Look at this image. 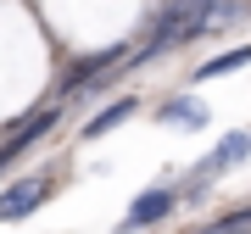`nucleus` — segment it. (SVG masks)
Returning a JSON list of instances; mask_svg holds the SVG:
<instances>
[{"label":"nucleus","mask_w":251,"mask_h":234,"mask_svg":"<svg viewBox=\"0 0 251 234\" xmlns=\"http://www.w3.org/2000/svg\"><path fill=\"white\" fill-rule=\"evenodd\" d=\"M134 112H140V100H134V95H123V100H112L106 112H95L90 123H84V134L95 140V134H106V128H117V123H128V117H134Z\"/></svg>","instance_id":"6"},{"label":"nucleus","mask_w":251,"mask_h":234,"mask_svg":"<svg viewBox=\"0 0 251 234\" xmlns=\"http://www.w3.org/2000/svg\"><path fill=\"white\" fill-rule=\"evenodd\" d=\"M50 123H56V112H39V117H23V123L11 128V140L0 145V167H11V162H17V156L28 151V145H39V140L50 134Z\"/></svg>","instance_id":"3"},{"label":"nucleus","mask_w":251,"mask_h":234,"mask_svg":"<svg viewBox=\"0 0 251 234\" xmlns=\"http://www.w3.org/2000/svg\"><path fill=\"white\" fill-rule=\"evenodd\" d=\"M246 156H251V134H240V128H234V134H224V140H218V151L196 162V173H190V189H184L179 201H201V195H206L201 184H206V179H218V173H229V167H240Z\"/></svg>","instance_id":"1"},{"label":"nucleus","mask_w":251,"mask_h":234,"mask_svg":"<svg viewBox=\"0 0 251 234\" xmlns=\"http://www.w3.org/2000/svg\"><path fill=\"white\" fill-rule=\"evenodd\" d=\"M123 45H106V50H95V56H84V62H73L67 72H62V90H78V84H90V78H100V72H106V67H117V62H123Z\"/></svg>","instance_id":"5"},{"label":"nucleus","mask_w":251,"mask_h":234,"mask_svg":"<svg viewBox=\"0 0 251 234\" xmlns=\"http://www.w3.org/2000/svg\"><path fill=\"white\" fill-rule=\"evenodd\" d=\"M201 234H218V229H201Z\"/></svg>","instance_id":"10"},{"label":"nucleus","mask_w":251,"mask_h":234,"mask_svg":"<svg viewBox=\"0 0 251 234\" xmlns=\"http://www.w3.org/2000/svg\"><path fill=\"white\" fill-rule=\"evenodd\" d=\"M173 207H179V195H173V189H162V184H156V189H140L117 234H134V229H145V223H162V217H168Z\"/></svg>","instance_id":"2"},{"label":"nucleus","mask_w":251,"mask_h":234,"mask_svg":"<svg viewBox=\"0 0 251 234\" xmlns=\"http://www.w3.org/2000/svg\"><path fill=\"white\" fill-rule=\"evenodd\" d=\"M45 195H50V184H45V179H17L6 195H0V223H11V217H28Z\"/></svg>","instance_id":"4"},{"label":"nucleus","mask_w":251,"mask_h":234,"mask_svg":"<svg viewBox=\"0 0 251 234\" xmlns=\"http://www.w3.org/2000/svg\"><path fill=\"white\" fill-rule=\"evenodd\" d=\"M246 229H251V212H234V217L218 223V234H246Z\"/></svg>","instance_id":"9"},{"label":"nucleus","mask_w":251,"mask_h":234,"mask_svg":"<svg viewBox=\"0 0 251 234\" xmlns=\"http://www.w3.org/2000/svg\"><path fill=\"white\" fill-rule=\"evenodd\" d=\"M162 123L196 128V123H206V106H196V100H162Z\"/></svg>","instance_id":"8"},{"label":"nucleus","mask_w":251,"mask_h":234,"mask_svg":"<svg viewBox=\"0 0 251 234\" xmlns=\"http://www.w3.org/2000/svg\"><path fill=\"white\" fill-rule=\"evenodd\" d=\"M246 62H251V50H246V45H234V50H224V56H212V62H201V67H196V84H206V78H224V72L246 67Z\"/></svg>","instance_id":"7"}]
</instances>
